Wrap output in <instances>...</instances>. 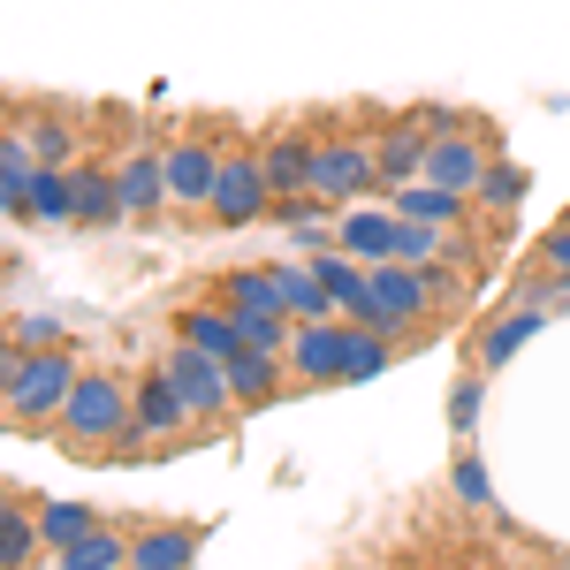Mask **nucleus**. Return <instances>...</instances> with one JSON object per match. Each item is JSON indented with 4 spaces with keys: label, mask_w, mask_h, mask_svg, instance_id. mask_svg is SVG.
<instances>
[{
    "label": "nucleus",
    "mask_w": 570,
    "mask_h": 570,
    "mask_svg": "<svg viewBox=\"0 0 570 570\" xmlns=\"http://www.w3.org/2000/svg\"><path fill=\"white\" fill-rule=\"evenodd\" d=\"M53 434L77 456H145L137 449V381H122L115 365H85Z\"/></svg>",
    "instance_id": "obj_1"
},
{
    "label": "nucleus",
    "mask_w": 570,
    "mask_h": 570,
    "mask_svg": "<svg viewBox=\"0 0 570 570\" xmlns=\"http://www.w3.org/2000/svg\"><path fill=\"white\" fill-rule=\"evenodd\" d=\"M77 351L61 343V351H16V365L0 373V419H16V426H61V403L77 389Z\"/></svg>",
    "instance_id": "obj_2"
},
{
    "label": "nucleus",
    "mask_w": 570,
    "mask_h": 570,
    "mask_svg": "<svg viewBox=\"0 0 570 570\" xmlns=\"http://www.w3.org/2000/svg\"><path fill=\"white\" fill-rule=\"evenodd\" d=\"M434 274L426 266H403V259H389V266H373V282H365V297H357L343 320H357V327H381V335H395V343H411L426 320H434Z\"/></svg>",
    "instance_id": "obj_3"
},
{
    "label": "nucleus",
    "mask_w": 570,
    "mask_h": 570,
    "mask_svg": "<svg viewBox=\"0 0 570 570\" xmlns=\"http://www.w3.org/2000/svg\"><path fill=\"white\" fill-rule=\"evenodd\" d=\"M365 190H381L373 137H312V198L320 206H357Z\"/></svg>",
    "instance_id": "obj_4"
},
{
    "label": "nucleus",
    "mask_w": 570,
    "mask_h": 570,
    "mask_svg": "<svg viewBox=\"0 0 570 570\" xmlns=\"http://www.w3.org/2000/svg\"><path fill=\"white\" fill-rule=\"evenodd\" d=\"M206 214L220 228H252V220L274 214V190H266V168H259V145H228L220 153V176H214V206Z\"/></svg>",
    "instance_id": "obj_5"
},
{
    "label": "nucleus",
    "mask_w": 570,
    "mask_h": 570,
    "mask_svg": "<svg viewBox=\"0 0 570 570\" xmlns=\"http://www.w3.org/2000/svg\"><path fill=\"white\" fill-rule=\"evenodd\" d=\"M160 373L176 381V395L190 403V419L198 426H220V419H236V395H228V365L206 351H190V343H176V351L160 357Z\"/></svg>",
    "instance_id": "obj_6"
},
{
    "label": "nucleus",
    "mask_w": 570,
    "mask_h": 570,
    "mask_svg": "<svg viewBox=\"0 0 570 570\" xmlns=\"http://www.w3.org/2000/svg\"><path fill=\"white\" fill-rule=\"evenodd\" d=\"M426 153H434L426 107H411V115H389V122L373 130V168H381V190H395V183H419V176H426Z\"/></svg>",
    "instance_id": "obj_7"
},
{
    "label": "nucleus",
    "mask_w": 570,
    "mask_h": 570,
    "mask_svg": "<svg viewBox=\"0 0 570 570\" xmlns=\"http://www.w3.org/2000/svg\"><path fill=\"white\" fill-rule=\"evenodd\" d=\"M160 160H168V206L206 214L214 206V176H220V145L214 137H176V145H160Z\"/></svg>",
    "instance_id": "obj_8"
},
{
    "label": "nucleus",
    "mask_w": 570,
    "mask_h": 570,
    "mask_svg": "<svg viewBox=\"0 0 570 570\" xmlns=\"http://www.w3.org/2000/svg\"><path fill=\"white\" fill-rule=\"evenodd\" d=\"M502 153L487 145L480 130H464V137H434V153H426V176L419 183H434V190H456V198H472L487 183V168H494Z\"/></svg>",
    "instance_id": "obj_9"
},
{
    "label": "nucleus",
    "mask_w": 570,
    "mask_h": 570,
    "mask_svg": "<svg viewBox=\"0 0 570 570\" xmlns=\"http://www.w3.org/2000/svg\"><path fill=\"white\" fill-rule=\"evenodd\" d=\"M289 381H305V389H343V320H305L297 335H289Z\"/></svg>",
    "instance_id": "obj_10"
},
{
    "label": "nucleus",
    "mask_w": 570,
    "mask_h": 570,
    "mask_svg": "<svg viewBox=\"0 0 570 570\" xmlns=\"http://www.w3.org/2000/svg\"><path fill=\"white\" fill-rule=\"evenodd\" d=\"M198 426L190 419V403L176 395V381L153 365V373H137V449H168V441H183Z\"/></svg>",
    "instance_id": "obj_11"
},
{
    "label": "nucleus",
    "mask_w": 570,
    "mask_h": 570,
    "mask_svg": "<svg viewBox=\"0 0 570 570\" xmlns=\"http://www.w3.org/2000/svg\"><path fill=\"white\" fill-rule=\"evenodd\" d=\"M259 168L274 198H312V130H274L259 137Z\"/></svg>",
    "instance_id": "obj_12"
},
{
    "label": "nucleus",
    "mask_w": 570,
    "mask_h": 570,
    "mask_svg": "<svg viewBox=\"0 0 570 570\" xmlns=\"http://www.w3.org/2000/svg\"><path fill=\"white\" fill-rule=\"evenodd\" d=\"M395 228H403L395 206H365V198H357V206H343V220H335V244H343L351 259H365V266H389L395 259Z\"/></svg>",
    "instance_id": "obj_13"
},
{
    "label": "nucleus",
    "mask_w": 570,
    "mask_h": 570,
    "mask_svg": "<svg viewBox=\"0 0 570 570\" xmlns=\"http://www.w3.org/2000/svg\"><path fill=\"white\" fill-rule=\"evenodd\" d=\"M115 183H122V214L130 220L168 214V160H160V145H137L130 160H115Z\"/></svg>",
    "instance_id": "obj_14"
},
{
    "label": "nucleus",
    "mask_w": 570,
    "mask_h": 570,
    "mask_svg": "<svg viewBox=\"0 0 570 570\" xmlns=\"http://www.w3.org/2000/svg\"><path fill=\"white\" fill-rule=\"evenodd\" d=\"M130 563L137 570H190L198 563V525H176V518L130 525Z\"/></svg>",
    "instance_id": "obj_15"
},
{
    "label": "nucleus",
    "mask_w": 570,
    "mask_h": 570,
    "mask_svg": "<svg viewBox=\"0 0 570 570\" xmlns=\"http://www.w3.org/2000/svg\"><path fill=\"white\" fill-rule=\"evenodd\" d=\"M220 365H228V395H236V411H266L274 395L289 389V365H282L274 351H252V343H244L236 357H220Z\"/></svg>",
    "instance_id": "obj_16"
},
{
    "label": "nucleus",
    "mask_w": 570,
    "mask_h": 570,
    "mask_svg": "<svg viewBox=\"0 0 570 570\" xmlns=\"http://www.w3.org/2000/svg\"><path fill=\"white\" fill-rule=\"evenodd\" d=\"M540 327H548V312H540V305H525V297H518V305L502 312V320H487V327H480V343H472V357H480V373H494V365H510V357L525 351V343L540 335Z\"/></svg>",
    "instance_id": "obj_17"
},
{
    "label": "nucleus",
    "mask_w": 570,
    "mask_h": 570,
    "mask_svg": "<svg viewBox=\"0 0 570 570\" xmlns=\"http://www.w3.org/2000/svg\"><path fill=\"white\" fill-rule=\"evenodd\" d=\"M176 343H190V351H206V357H236L244 351V327H236V312L228 305H183L176 312Z\"/></svg>",
    "instance_id": "obj_18"
},
{
    "label": "nucleus",
    "mask_w": 570,
    "mask_h": 570,
    "mask_svg": "<svg viewBox=\"0 0 570 570\" xmlns=\"http://www.w3.org/2000/svg\"><path fill=\"white\" fill-rule=\"evenodd\" d=\"M389 206H395L403 220H426V228H464V220L480 214L472 198H456V190H434V183H395Z\"/></svg>",
    "instance_id": "obj_19"
},
{
    "label": "nucleus",
    "mask_w": 570,
    "mask_h": 570,
    "mask_svg": "<svg viewBox=\"0 0 570 570\" xmlns=\"http://www.w3.org/2000/svg\"><path fill=\"white\" fill-rule=\"evenodd\" d=\"M46 556V532H39V502H16L0 494V570H23Z\"/></svg>",
    "instance_id": "obj_20"
},
{
    "label": "nucleus",
    "mask_w": 570,
    "mask_h": 570,
    "mask_svg": "<svg viewBox=\"0 0 570 570\" xmlns=\"http://www.w3.org/2000/svg\"><path fill=\"white\" fill-rule=\"evenodd\" d=\"M274 289H282V312L305 327V320H343L335 312V297L320 289V274H312V259H282L274 266Z\"/></svg>",
    "instance_id": "obj_21"
},
{
    "label": "nucleus",
    "mask_w": 570,
    "mask_h": 570,
    "mask_svg": "<svg viewBox=\"0 0 570 570\" xmlns=\"http://www.w3.org/2000/svg\"><path fill=\"white\" fill-rule=\"evenodd\" d=\"M214 305H228L236 320H252V312H282L274 266H228V274L214 282Z\"/></svg>",
    "instance_id": "obj_22"
},
{
    "label": "nucleus",
    "mask_w": 570,
    "mask_h": 570,
    "mask_svg": "<svg viewBox=\"0 0 570 570\" xmlns=\"http://www.w3.org/2000/svg\"><path fill=\"white\" fill-rule=\"evenodd\" d=\"M23 220L77 228V183H69V168H39V176L23 183Z\"/></svg>",
    "instance_id": "obj_23"
},
{
    "label": "nucleus",
    "mask_w": 570,
    "mask_h": 570,
    "mask_svg": "<svg viewBox=\"0 0 570 570\" xmlns=\"http://www.w3.org/2000/svg\"><path fill=\"white\" fill-rule=\"evenodd\" d=\"M69 183H77V228H115L122 214V183H115V168H69Z\"/></svg>",
    "instance_id": "obj_24"
},
{
    "label": "nucleus",
    "mask_w": 570,
    "mask_h": 570,
    "mask_svg": "<svg viewBox=\"0 0 570 570\" xmlns=\"http://www.w3.org/2000/svg\"><path fill=\"white\" fill-rule=\"evenodd\" d=\"M53 570H130V525H91L77 548H61Z\"/></svg>",
    "instance_id": "obj_25"
},
{
    "label": "nucleus",
    "mask_w": 570,
    "mask_h": 570,
    "mask_svg": "<svg viewBox=\"0 0 570 570\" xmlns=\"http://www.w3.org/2000/svg\"><path fill=\"white\" fill-rule=\"evenodd\" d=\"M395 335H381V327H357V320H343V381H373V373H389L395 365Z\"/></svg>",
    "instance_id": "obj_26"
},
{
    "label": "nucleus",
    "mask_w": 570,
    "mask_h": 570,
    "mask_svg": "<svg viewBox=\"0 0 570 570\" xmlns=\"http://www.w3.org/2000/svg\"><path fill=\"white\" fill-rule=\"evenodd\" d=\"M312 274H320V289L335 297V312H351L357 297H365V282H373V266L351 259L343 244H327V252H312Z\"/></svg>",
    "instance_id": "obj_27"
},
{
    "label": "nucleus",
    "mask_w": 570,
    "mask_h": 570,
    "mask_svg": "<svg viewBox=\"0 0 570 570\" xmlns=\"http://www.w3.org/2000/svg\"><path fill=\"white\" fill-rule=\"evenodd\" d=\"M16 130L31 137V153H39V168H77V160H69V153H77V137H69V122H61L53 107H31V115H23Z\"/></svg>",
    "instance_id": "obj_28"
},
{
    "label": "nucleus",
    "mask_w": 570,
    "mask_h": 570,
    "mask_svg": "<svg viewBox=\"0 0 570 570\" xmlns=\"http://www.w3.org/2000/svg\"><path fill=\"white\" fill-rule=\"evenodd\" d=\"M449 487H456L464 510H494V472H487V456L472 449V441H456V456H449Z\"/></svg>",
    "instance_id": "obj_29"
},
{
    "label": "nucleus",
    "mask_w": 570,
    "mask_h": 570,
    "mask_svg": "<svg viewBox=\"0 0 570 570\" xmlns=\"http://www.w3.org/2000/svg\"><path fill=\"white\" fill-rule=\"evenodd\" d=\"M91 525H107L99 510H85V502H39V532H46V556H61V548H77Z\"/></svg>",
    "instance_id": "obj_30"
},
{
    "label": "nucleus",
    "mask_w": 570,
    "mask_h": 570,
    "mask_svg": "<svg viewBox=\"0 0 570 570\" xmlns=\"http://www.w3.org/2000/svg\"><path fill=\"white\" fill-rule=\"evenodd\" d=\"M525 190H532V176L518 168V160H494V168H487V183L472 190V206L494 220V214H510V206H525Z\"/></svg>",
    "instance_id": "obj_31"
},
{
    "label": "nucleus",
    "mask_w": 570,
    "mask_h": 570,
    "mask_svg": "<svg viewBox=\"0 0 570 570\" xmlns=\"http://www.w3.org/2000/svg\"><path fill=\"white\" fill-rule=\"evenodd\" d=\"M480 419H487V373H464V381L449 389V434L472 441V434H480Z\"/></svg>",
    "instance_id": "obj_32"
},
{
    "label": "nucleus",
    "mask_w": 570,
    "mask_h": 570,
    "mask_svg": "<svg viewBox=\"0 0 570 570\" xmlns=\"http://www.w3.org/2000/svg\"><path fill=\"white\" fill-rule=\"evenodd\" d=\"M8 327H16V351H61L69 343V320L61 312H16Z\"/></svg>",
    "instance_id": "obj_33"
},
{
    "label": "nucleus",
    "mask_w": 570,
    "mask_h": 570,
    "mask_svg": "<svg viewBox=\"0 0 570 570\" xmlns=\"http://www.w3.org/2000/svg\"><path fill=\"white\" fill-rule=\"evenodd\" d=\"M540 274H556V282H570V220L540 236Z\"/></svg>",
    "instance_id": "obj_34"
},
{
    "label": "nucleus",
    "mask_w": 570,
    "mask_h": 570,
    "mask_svg": "<svg viewBox=\"0 0 570 570\" xmlns=\"http://www.w3.org/2000/svg\"><path fill=\"white\" fill-rule=\"evenodd\" d=\"M16 365V327H0V373Z\"/></svg>",
    "instance_id": "obj_35"
},
{
    "label": "nucleus",
    "mask_w": 570,
    "mask_h": 570,
    "mask_svg": "<svg viewBox=\"0 0 570 570\" xmlns=\"http://www.w3.org/2000/svg\"><path fill=\"white\" fill-rule=\"evenodd\" d=\"M0 206H8V176H0Z\"/></svg>",
    "instance_id": "obj_36"
},
{
    "label": "nucleus",
    "mask_w": 570,
    "mask_h": 570,
    "mask_svg": "<svg viewBox=\"0 0 570 570\" xmlns=\"http://www.w3.org/2000/svg\"><path fill=\"white\" fill-rule=\"evenodd\" d=\"M449 570H464V563H449Z\"/></svg>",
    "instance_id": "obj_37"
},
{
    "label": "nucleus",
    "mask_w": 570,
    "mask_h": 570,
    "mask_svg": "<svg viewBox=\"0 0 570 570\" xmlns=\"http://www.w3.org/2000/svg\"><path fill=\"white\" fill-rule=\"evenodd\" d=\"M130 570H137V563H130Z\"/></svg>",
    "instance_id": "obj_38"
}]
</instances>
